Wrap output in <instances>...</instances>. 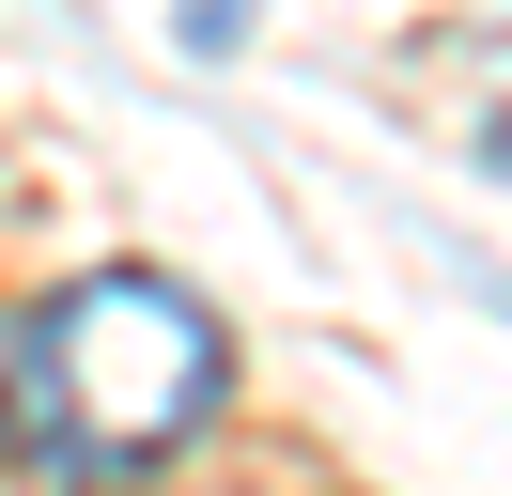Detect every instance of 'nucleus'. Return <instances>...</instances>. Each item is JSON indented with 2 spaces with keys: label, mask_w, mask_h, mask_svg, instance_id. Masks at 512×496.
<instances>
[{
  "label": "nucleus",
  "mask_w": 512,
  "mask_h": 496,
  "mask_svg": "<svg viewBox=\"0 0 512 496\" xmlns=\"http://www.w3.org/2000/svg\"><path fill=\"white\" fill-rule=\"evenodd\" d=\"M218 388H233L218 310L156 264H94L0 326V450L32 481H140L218 419Z\"/></svg>",
  "instance_id": "f257e3e1"
},
{
  "label": "nucleus",
  "mask_w": 512,
  "mask_h": 496,
  "mask_svg": "<svg viewBox=\"0 0 512 496\" xmlns=\"http://www.w3.org/2000/svg\"><path fill=\"white\" fill-rule=\"evenodd\" d=\"M171 31H187V62H218L233 31H249V0H187V16H171Z\"/></svg>",
  "instance_id": "f03ea898"
}]
</instances>
